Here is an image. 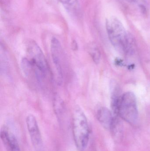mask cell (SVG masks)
I'll return each instance as SVG.
<instances>
[{"mask_svg":"<svg viewBox=\"0 0 150 151\" xmlns=\"http://www.w3.org/2000/svg\"><path fill=\"white\" fill-rule=\"evenodd\" d=\"M106 27L108 38L114 47L119 51L128 52L130 46L133 45V39L119 19L115 17L108 18L106 21Z\"/></svg>","mask_w":150,"mask_h":151,"instance_id":"obj_1","label":"cell"},{"mask_svg":"<svg viewBox=\"0 0 150 151\" xmlns=\"http://www.w3.org/2000/svg\"><path fill=\"white\" fill-rule=\"evenodd\" d=\"M72 130L77 148L84 151L89 143L90 131L87 118L81 108H77L73 113Z\"/></svg>","mask_w":150,"mask_h":151,"instance_id":"obj_2","label":"cell"},{"mask_svg":"<svg viewBox=\"0 0 150 151\" xmlns=\"http://www.w3.org/2000/svg\"><path fill=\"white\" fill-rule=\"evenodd\" d=\"M114 111L129 124H136L138 120V112L134 94L127 92L122 95Z\"/></svg>","mask_w":150,"mask_h":151,"instance_id":"obj_3","label":"cell"},{"mask_svg":"<svg viewBox=\"0 0 150 151\" xmlns=\"http://www.w3.org/2000/svg\"><path fill=\"white\" fill-rule=\"evenodd\" d=\"M28 59L33 64L47 76L49 70L48 64L43 51L39 46L33 40L28 42L26 45Z\"/></svg>","mask_w":150,"mask_h":151,"instance_id":"obj_4","label":"cell"},{"mask_svg":"<svg viewBox=\"0 0 150 151\" xmlns=\"http://www.w3.org/2000/svg\"><path fill=\"white\" fill-rule=\"evenodd\" d=\"M51 52L53 63L58 75V83L60 85L63 79V50L60 42L55 37H53L51 40Z\"/></svg>","mask_w":150,"mask_h":151,"instance_id":"obj_5","label":"cell"},{"mask_svg":"<svg viewBox=\"0 0 150 151\" xmlns=\"http://www.w3.org/2000/svg\"><path fill=\"white\" fill-rule=\"evenodd\" d=\"M26 122L33 144L36 147L38 146L41 145L42 138L36 118L33 114H29L26 117Z\"/></svg>","mask_w":150,"mask_h":151,"instance_id":"obj_6","label":"cell"},{"mask_svg":"<svg viewBox=\"0 0 150 151\" xmlns=\"http://www.w3.org/2000/svg\"><path fill=\"white\" fill-rule=\"evenodd\" d=\"M1 138L6 151H20L16 138L9 129L5 127L2 128Z\"/></svg>","mask_w":150,"mask_h":151,"instance_id":"obj_7","label":"cell"},{"mask_svg":"<svg viewBox=\"0 0 150 151\" xmlns=\"http://www.w3.org/2000/svg\"><path fill=\"white\" fill-rule=\"evenodd\" d=\"M97 119L100 123L106 129H110L114 116L110 110L106 107H101L98 110Z\"/></svg>","mask_w":150,"mask_h":151,"instance_id":"obj_8","label":"cell"},{"mask_svg":"<svg viewBox=\"0 0 150 151\" xmlns=\"http://www.w3.org/2000/svg\"><path fill=\"white\" fill-rule=\"evenodd\" d=\"M110 130L115 142H119L122 141L123 136V125L117 117H114Z\"/></svg>","mask_w":150,"mask_h":151,"instance_id":"obj_9","label":"cell"},{"mask_svg":"<svg viewBox=\"0 0 150 151\" xmlns=\"http://www.w3.org/2000/svg\"><path fill=\"white\" fill-rule=\"evenodd\" d=\"M54 108L58 117H61L65 111L64 102L58 95H56L54 99Z\"/></svg>","mask_w":150,"mask_h":151,"instance_id":"obj_10","label":"cell"},{"mask_svg":"<svg viewBox=\"0 0 150 151\" xmlns=\"http://www.w3.org/2000/svg\"><path fill=\"white\" fill-rule=\"evenodd\" d=\"M59 1L67 8V9L71 10L75 9L77 5V0H59Z\"/></svg>","mask_w":150,"mask_h":151,"instance_id":"obj_11","label":"cell"},{"mask_svg":"<svg viewBox=\"0 0 150 151\" xmlns=\"http://www.w3.org/2000/svg\"><path fill=\"white\" fill-rule=\"evenodd\" d=\"M90 54L94 63L98 64L100 59V53L99 50L96 47H93L91 48L90 50Z\"/></svg>","mask_w":150,"mask_h":151,"instance_id":"obj_12","label":"cell"},{"mask_svg":"<svg viewBox=\"0 0 150 151\" xmlns=\"http://www.w3.org/2000/svg\"><path fill=\"white\" fill-rule=\"evenodd\" d=\"M139 7H140V10H141V13L144 15H146L147 13V8H146L145 5L142 4H140L139 5Z\"/></svg>","mask_w":150,"mask_h":151,"instance_id":"obj_13","label":"cell"},{"mask_svg":"<svg viewBox=\"0 0 150 151\" xmlns=\"http://www.w3.org/2000/svg\"><path fill=\"white\" fill-rule=\"evenodd\" d=\"M72 48L74 50H77L78 49V44L75 40H73L72 42Z\"/></svg>","mask_w":150,"mask_h":151,"instance_id":"obj_14","label":"cell"},{"mask_svg":"<svg viewBox=\"0 0 150 151\" xmlns=\"http://www.w3.org/2000/svg\"><path fill=\"white\" fill-rule=\"evenodd\" d=\"M10 1V0H1V3L4 6H7L9 4Z\"/></svg>","mask_w":150,"mask_h":151,"instance_id":"obj_15","label":"cell"},{"mask_svg":"<svg viewBox=\"0 0 150 151\" xmlns=\"http://www.w3.org/2000/svg\"><path fill=\"white\" fill-rule=\"evenodd\" d=\"M126 1L130 3H134L136 2L137 0H126Z\"/></svg>","mask_w":150,"mask_h":151,"instance_id":"obj_16","label":"cell"}]
</instances>
